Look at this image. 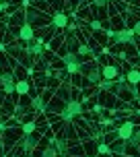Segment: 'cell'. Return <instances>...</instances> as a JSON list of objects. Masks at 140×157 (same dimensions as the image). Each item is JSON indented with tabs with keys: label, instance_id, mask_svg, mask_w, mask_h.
<instances>
[{
	"label": "cell",
	"instance_id": "cell-21",
	"mask_svg": "<svg viewBox=\"0 0 140 157\" xmlns=\"http://www.w3.org/2000/svg\"><path fill=\"white\" fill-rule=\"evenodd\" d=\"M6 8H8V4H6V2H4V0H0V13H4Z\"/></svg>",
	"mask_w": 140,
	"mask_h": 157
},
{
	"label": "cell",
	"instance_id": "cell-3",
	"mask_svg": "<svg viewBox=\"0 0 140 157\" xmlns=\"http://www.w3.org/2000/svg\"><path fill=\"white\" fill-rule=\"evenodd\" d=\"M136 128H138V122H134V120H124V122L113 130V136H116L117 141H128Z\"/></svg>",
	"mask_w": 140,
	"mask_h": 157
},
{
	"label": "cell",
	"instance_id": "cell-2",
	"mask_svg": "<svg viewBox=\"0 0 140 157\" xmlns=\"http://www.w3.org/2000/svg\"><path fill=\"white\" fill-rule=\"evenodd\" d=\"M109 44H113V46H134L138 44V37L134 35V31L130 27H122V29H117L116 35L109 39Z\"/></svg>",
	"mask_w": 140,
	"mask_h": 157
},
{
	"label": "cell",
	"instance_id": "cell-24",
	"mask_svg": "<svg viewBox=\"0 0 140 157\" xmlns=\"http://www.w3.org/2000/svg\"><path fill=\"white\" fill-rule=\"evenodd\" d=\"M23 157H29V155H23Z\"/></svg>",
	"mask_w": 140,
	"mask_h": 157
},
{
	"label": "cell",
	"instance_id": "cell-14",
	"mask_svg": "<svg viewBox=\"0 0 140 157\" xmlns=\"http://www.w3.org/2000/svg\"><path fill=\"white\" fill-rule=\"evenodd\" d=\"M31 108H33V110H37V112H46V99H43V95H41V93L33 97Z\"/></svg>",
	"mask_w": 140,
	"mask_h": 157
},
{
	"label": "cell",
	"instance_id": "cell-12",
	"mask_svg": "<svg viewBox=\"0 0 140 157\" xmlns=\"http://www.w3.org/2000/svg\"><path fill=\"white\" fill-rule=\"evenodd\" d=\"M95 54V50L89 44H80V46L76 48V56L80 58V60H85V58H91V56Z\"/></svg>",
	"mask_w": 140,
	"mask_h": 157
},
{
	"label": "cell",
	"instance_id": "cell-17",
	"mask_svg": "<svg viewBox=\"0 0 140 157\" xmlns=\"http://www.w3.org/2000/svg\"><path fill=\"white\" fill-rule=\"evenodd\" d=\"M37 157H60V155H58V153H56V149L52 147V145H50V143H47L46 147L39 151V155H37Z\"/></svg>",
	"mask_w": 140,
	"mask_h": 157
},
{
	"label": "cell",
	"instance_id": "cell-8",
	"mask_svg": "<svg viewBox=\"0 0 140 157\" xmlns=\"http://www.w3.org/2000/svg\"><path fill=\"white\" fill-rule=\"evenodd\" d=\"M99 72H101V78H105V81H116V77L122 71H120L117 64H103L101 68H99Z\"/></svg>",
	"mask_w": 140,
	"mask_h": 157
},
{
	"label": "cell",
	"instance_id": "cell-19",
	"mask_svg": "<svg viewBox=\"0 0 140 157\" xmlns=\"http://www.w3.org/2000/svg\"><path fill=\"white\" fill-rule=\"evenodd\" d=\"M101 27H103V25H101L99 19H95V17H93V19H89V29H91V31H101Z\"/></svg>",
	"mask_w": 140,
	"mask_h": 157
},
{
	"label": "cell",
	"instance_id": "cell-7",
	"mask_svg": "<svg viewBox=\"0 0 140 157\" xmlns=\"http://www.w3.org/2000/svg\"><path fill=\"white\" fill-rule=\"evenodd\" d=\"M70 21H68V15L66 13H62V10H56L54 15H52V19H50V25L54 27V29H66V25H68Z\"/></svg>",
	"mask_w": 140,
	"mask_h": 157
},
{
	"label": "cell",
	"instance_id": "cell-16",
	"mask_svg": "<svg viewBox=\"0 0 140 157\" xmlns=\"http://www.w3.org/2000/svg\"><path fill=\"white\" fill-rule=\"evenodd\" d=\"M95 153L97 155H101V157H105V155H109V145L105 141H97V145H95Z\"/></svg>",
	"mask_w": 140,
	"mask_h": 157
},
{
	"label": "cell",
	"instance_id": "cell-4",
	"mask_svg": "<svg viewBox=\"0 0 140 157\" xmlns=\"http://www.w3.org/2000/svg\"><path fill=\"white\" fill-rule=\"evenodd\" d=\"M15 83H17V78H15V72L10 71V68H4V71L0 72V87H2V93L4 95L15 93Z\"/></svg>",
	"mask_w": 140,
	"mask_h": 157
},
{
	"label": "cell",
	"instance_id": "cell-18",
	"mask_svg": "<svg viewBox=\"0 0 140 157\" xmlns=\"http://www.w3.org/2000/svg\"><path fill=\"white\" fill-rule=\"evenodd\" d=\"M97 85H99V89H101V91H113L116 83H113V81H105V78H101Z\"/></svg>",
	"mask_w": 140,
	"mask_h": 157
},
{
	"label": "cell",
	"instance_id": "cell-5",
	"mask_svg": "<svg viewBox=\"0 0 140 157\" xmlns=\"http://www.w3.org/2000/svg\"><path fill=\"white\" fill-rule=\"evenodd\" d=\"M37 143H39V136L35 132L33 134H25L23 139L19 141L17 151H21V153H25V155H31L33 151H35V147H37Z\"/></svg>",
	"mask_w": 140,
	"mask_h": 157
},
{
	"label": "cell",
	"instance_id": "cell-6",
	"mask_svg": "<svg viewBox=\"0 0 140 157\" xmlns=\"http://www.w3.org/2000/svg\"><path fill=\"white\" fill-rule=\"evenodd\" d=\"M17 37L21 39V44H29V41H33L35 39V27L33 25H19V31H17Z\"/></svg>",
	"mask_w": 140,
	"mask_h": 157
},
{
	"label": "cell",
	"instance_id": "cell-25",
	"mask_svg": "<svg viewBox=\"0 0 140 157\" xmlns=\"http://www.w3.org/2000/svg\"><path fill=\"white\" fill-rule=\"evenodd\" d=\"M62 157H68V155H62Z\"/></svg>",
	"mask_w": 140,
	"mask_h": 157
},
{
	"label": "cell",
	"instance_id": "cell-10",
	"mask_svg": "<svg viewBox=\"0 0 140 157\" xmlns=\"http://www.w3.org/2000/svg\"><path fill=\"white\" fill-rule=\"evenodd\" d=\"M29 89H31V81H27V78H21V81L15 83V93L21 95V97H25L29 93Z\"/></svg>",
	"mask_w": 140,
	"mask_h": 157
},
{
	"label": "cell",
	"instance_id": "cell-15",
	"mask_svg": "<svg viewBox=\"0 0 140 157\" xmlns=\"http://www.w3.org/2000/svg\"><path fill=\"white\" fill-rule=\"evenodd\" d=\"M74 62H83L76 56V52H64L62 54V64L64 66H66V64H74Z\"/></svg>",
	"mask_w": 140,
	"mask_h": 157
},
{
	"label": "cell",
	"instance_id": "cell-1",
	"mask_svg": "<svg viewBox=\"0 0 140 157\" xmlns=\"http://www.w3.org/2000/svg\"><path fill=\"white\" fill-rule=\"evenodd\" d=\"M83 114H85V105H83V101H80L78 97H70L68 101H64L62 110L58 112V118L62 120L64 124H70L72 120L80 118Z\"/></svg>",
	"mask_w": 140,
	"mask_h": 157
},
{
	"label": "cell",
	"instance_id": "cell-22",
	"mask_svg": "<svg viewBox=\"0 0 140 157\" xmlns=\"http://www.w3.org/2000/svg\"><path fill=\"white\" fill-rule=\"evenodd\" d=\"M83 157H97V155H83Z\"/></svg>",
	"mask_w": 140,
	"mask_h": 157
},
{
	"label": "cell",
	"instance_id": "cell-11",
	"mask_svg": "<svg viewBox=\"0 0 140 157\" xmlns=\"http://www.w3.org/2000/svg\"><path fill=\"white\" fill-rule=\"evenodd\" d=\"M124 75H126V83H128V85H134V87L138 85V78H140L138 66H132V68H128Z\"/></svg>",
	"mask_w": 140,
	"mask_h": 157
},
{
	"label": "cell",
	"instance_id": "cell-13",
	"mask_svg": "<svg viewBox=\"0 0 140 157\" xmlns=\"http://www.w3.org/2000/svg\"><path fill=\"white\" fill-rule=\"evenodd\" d=\"M19 130H21V134H33L37 130V122H35V120H25Z\"/></svg>",
	"mask_w": 140,
	"mask_h": 157
},
{
	"label": "cell",
	"instance_id": "cell-23",
	"mask_svg": "<svg viewBox=\"0 0 140 157\" xmlns=\"http://www.w3.org/2000/svg\"><path fill=\"white\" fill-rule=\"evenodd\" d=\"M124 157H134V155H124Z\"/></svg>",
	"mask_w": 140,
	"mask_h": 157
},
{
	"label": "cell",
	"instance_id": "cell-20",
	"mask_svg": "<svg viewBox=\"0 0 140 157\" xmlns=\"http://www.w3.org/2000/svg\"><path fill=\"white\" fill-rule=\"evenodd\" d=\"M62 41H64V37L60 35V39H54V41H52L50 46H52V48H58V44H62Z\"/></svg>",
	"mask_w": 140,
	"mask_h": 157
},
{
	"label": "cell",
	"instance_id": "cell-9",
	"mask_svg": "<svg viewBox=\"0 0 140 157\" xmlns=\"http://www.w3.org/2000/svg\"><path fill=\"white\" fill-rule=\"evenodd\" d=\"M109 153L111 155H117V157H124L128 155V145H126V141H111V145H109Z\"/></svg>",
	"mask_w": 140,
	"mask_h": 157
}]
</instances>
